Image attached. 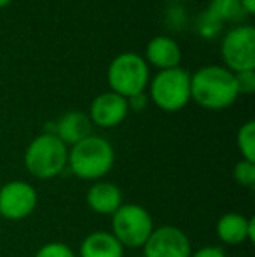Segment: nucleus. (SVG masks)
<instances>
[{
    "mask_svg": "<svg viewBox=\"0 0 255 257\" xmlns=\"http://www.w3.org/2000/svg\"><path fill=\"white\" fill-rule=\"evenodd\" d=\"M149 100L163 112H178L191 102V74L177 67L161 70L149 81Z\"/></svg>",
    "mask_w": 255,
    "mask_h": 257,
    "instance_id": "5",
    "label": "nucleus"
},
{
    "mask_svg": "<svg viewBox=\"0 0 255 257\" xmlns=\"http://www.w3.org/2000/svg\"><path fill=\"white\" fill-rule=\"evenodd\" d=\"M149 210L138 203H123L112 215V231L124 248H142L154 231Z\"/></svg>",
    "mask_w": 255,
    "mask_h": 257,
    "instance_id": "6",
    "label": "nucleus"
},
{
    "mask_svg": "<svg viewBox=\"0 0 255 257\" xmlns=\"http://www.w3.org/2000/svg\"><path fill=\"white\" fill-rule=\"evenodd\" d=\"M238 95H252L255 91V70H246L234 74Z\"/></svg>",
    "mask_w": 255,
    "mask_h": 257,
    "instance_id": "21",
    "label": "nucleus"
},
{
    "mask_svg": "<svg viewBox=\"0 0 255 257\" xmlns=\"http://www.w3.org/2000/svg\"><path fill=\"white\" fill-rule=\"evenodd\" d=\"M206 11L220 23H239L246 16L239 0H210Z\"/></svg>",
    "mask_w": 255,
    "mask_h": 257,
    "instance_id": "16",
    "label": "nucleus"
},
{
    "mask_svg": "<svg viewBox=\"0 0 255 257\" xmlns=\"http://www.w3.org/2000/svg\"><path fill=\"white\" fill-rule=\"evenodd\" d=\"M49 132L55 133L67 147H72L81 140L88 139L89 135H93V122L84 112L70 110L63 114Z\"/></svg>",
    "mask_w": 255,
    "mask_h": 257,
    "instance_id": "13",
    "label": "nucleus"
},
{
    "mask_svg": "<svg viewBox=\"0 0 255 257\" xmlns=\"http://www.w3.org/2000/svg\"><path fill=\"white\" fill-rule=\"evenodd\" d=\"M142 248L143 257H191L192 254L189 236L180 227L170 224L154 227Z\"/></svg>",
    "mask_w": 255,
    "mask_h": 257,
    "instance_id": "9",
    "label": "nucleus"
},
{
    "mask_svg": "<svg viewBox=\"0 0 255 257\" xmlns=\"http://www.w3.org/2000/svg\"><path fill=\"white\" fill-rule=\"evenodd\" d=\"M34 257H77V254L63 241H49L42 245Z\"/></svg>",
    "mask_w": 255,
    "mask_h": 257,
    "instance_id": "20",
    "label": "nucleus"
},
{
    "mask_svg": "<svg viewBox=\"0 0 255 257\" xmlns=\"http://www.w3.org/2000/svg\"><path fill=\"white\" fill-rule=\"evenodd\" d=\"M217 238L227 247L255 240V220L238 212H227L217 220Z\"/></svg>",
    "mask_w": 255,
    "mask_h": 257,
    "instance_id": "11",
    "label": "nucleus"
},
{
    "mask_svg": "<svg viewBox=\"0 0 255 257\" xmlns=\"http://www.w3.org/2000/svg\"><path fill=\"white\" fill-rule=\"evenodd\" d=\"M86 203L98 215H110L119 210L123 201V191L117 184L107 180H96L86 193Z\"/></svg>",
    "mask_w": 255,
    "mask_h": 257,
    "instance_id": "14",
    "label": "nucleus"
},
{
    "mask_svg": "<svg viewBox=\"0 0 255 257\" xmlns=\"http://www.w3.org/2000/svg\"><path fill=\"white\" fill-rule=\"evenodd\" d=\"M232 177H234L236 184L246 189H253L255 186V163L246 161V159H239L234 165L232 170Z\"/></svg>",
    "mask_w": 255,
    "mask_h": 257,
    "instance_id": "19",
    "label": "nucleus"
},
{
    "mask_svg": "<svg viewBox=\"0 0 255 257\" xmlns=\"http://www.w3.org/2000/svg\"><path fill=\"white\" fill-rule=\"evenodd\" d=\"M79 257H124V247L110 231H93L81 241Z\"/></svg>",
    "mask_w": 255,
    "mask_h": 257,
    "instance_id": "15",
    "label": "nucleus"
},
{
    "mask_svg": "<svg viewBox=\"0 0 255 257\" xmlns=\"http://www.w3.org/2000/svg\"><path fill=\"white\" fill-rule=\"evenodd\" d=\"M0 236H2V226H0Z\"/></svg>",
    "mask_w": 255,
    "mask_h": 257,
    "instance_id": "26",
    "label": "nucleus"
},
{
    "mask_svg": "<svg viewBox=\"0 0 255 257\" xmlns=\"http://www.w3.org/2000/svg\"><path fill=\"white\" fill-rule=\"evenodd\" d=\"M143 60L149 67H154L157 72L171 70L180 67L182 63V49L175 39L170 35H156L147 42Z\"/></svg>",
    "mask_w": 255,
    "mask_h": 257,
    "instance_id": "12",
    "label": "nucleus"
},
{
    "mask_svg": "<svg viewBox=\"0 0 255 257\" xmlns=\"http://www.w3.org/2000/svg\"><path fill=\"white\" fill-rule=\"evenodd\" d=\"M149 81L150 67L138 53L126 51L117 54L107 68V82L110 91L117 93L126 100L145 93Z\"/></svg>",
    "mask_w": 255,
    "mask_h": 257,
    "instance_id": "4",
    "label": "nucleus"
},
{
    "mask_svg": "<svg viewBox=\"0 0 255 257\" xmlns=\"http://www.w3.org/2000/svg\"><path fill=\"white\" fill-rule=\"evenodd\" d=\"M191 257H227L222 247L217 245H206V247H201L199 250L192 252Z\"/></svg>",
    "mask_w": 255,
    "mask_h": 257,
    "instance_id": "22",
    "label": "nucleus"
},
{
    "mask_svg": "<svg viewBox=\"0 0 255 257\" xmlns=\"http://www.w3.org/2000/svg\"><path fill=\"white\" fill-rule=\"evenodd\" d=\"M234 74L224 65H204L191 74V100L206 110H224L238 100Z\"/></svg>",
    "mask_w": 255,
    "mask_h": 257,
    "instance_id": "1",
    "label": "nucleus"
},
{
    "mask_svg": "<svg viewBox=\"0 0 255 257\" xmlns=\"http://www.w3.org/2000/svg\"><path fill=\"white\" fill-rule=\"evenodd\" d=\"M39 194L27 180H11L0 187V217L7 220H23L35 212Z\"/></svg>",
    "mask_w": 255,
    "mask_h": 257,
    "instance_id": "8",
    "label": "nucleus"
},
{
    "mask_svg": "<svg viewBox=\"0 0 255 257\" xmlns=\"http://www.w3.org/2000/svg\"><path fill=\"white\" fill-rule=\"evenodd\" d=\"M149 102H150L149 95H147V93H140V95H135V96H131V98H128V107H129V110L140 112L147 107Z\"/></svg>",
    "mask_w": 255,
    "mask_h": 257,
    "instance_id": "23",
    "label": "nucleus"
},
{
    "mask_svg": "<svg viewBox=\"0 0 255 257\" xmlns=\"http://www.w3.org/2000/svg\"><path fill=\"white\" fill-rule=\"evenodd\" d=\"M129 114L128 100L114 91H105L98 95L89 105L88 117L91 119L93 126L103 130H110L124 122Z\"/></svg>",
    "mask_w": 255,
    "mask_h": 257,
    "instance_id": "10",
    "label": "nucleus"
},
{
    "mask_svg": "<svg viewBox=\"0 0 255 257\" xmlns=\"http://www.w3.org/2000/svg\"><path fill=\"white\" fill-rule=\"evenodd\" d=\"M222 27H224V23H220V21H218L213 14L208 13L206 9L197 16L196 30L203 39H215L217 35H220Z\"/></svg>",
    "mask_w": 255,
    "mask_h": 257,
    "instance_id": "18",
    "label": "nucleus"
},
{
    "mask_svg": "<svg viewBox=\"0 0 255 257\" xmlns=\"http://www.w3.org/2000/svg\"><path fill=\"white\" fill-rule=\"evenodd\" d=\"M116 163V151L107 139L89 135L68 147L67 168L81 180H102Z\"/></svg>",
    "mask_w": 255,
    "mask_h": 257,
    "instance_id": "2",
    "label": "nucleus"
},
{
    "mask_svg": "<svg viewBox=\"0 0 255 257\" xmlns=\"http://www.w3.org/2000/svg\"><path fill=\"white\" fill-rule=\"evenodd\" d=\"M222 63L232 74L255 70V28L252 25H236L222 37Z\"/></svg>",
    "mask_w": 255,
    "mask_h": 257,
    "instance_id": "7",
    "label": "nucleus"
},
{
    "mask_svg": "<svg viewBox=\"0 0 255 257\" xmlns=\"http://www.w3.org/2000/svg\"><path fill=\"white\" fill-rule=\"evenodd\" d=\"M243 11H245L246 16H253L255 14V0H239Z\"/></svg>",
    "mask_w": 255,
    "mask_h": 257,
    "instance_id": "24",
    "label": "nucleus"
},
{
    "mask_svg": "<svg viewBox=\"0 0 255 257\" xmlns=\"http://www.w3.org/2000/svg\"><path fill=\"white\" fill-rule=\"evenodd\" d=\"M236 146L241 154V159L255 163V121H246L239 126L236 133Z\"/></svg>",
    "mask_w": 255,
    "mask_h": 257,
    "instance_id": "17",
    "label": "nucleus"
},
{
    "mask_svg": "<svg viewBox=\"0 0 255 257\" xmlns=\"http://www.w3.org/2000/svg\"><path fill=\"white\" fill-rule=\"evenodd\" d=\"M11 2H13V0H0V9H4V7H7Z\"/></svg>",
    "mask_w": 255,
    "mask_h": 257,
    "instance_id": "25",
    "label": "nucleus"
},
{
    "mask_svg": "<svg viewBox=\"0 0 255 257\" xmlns=\"http://www.w3.org/2000/svg\"><path fill=\"white\" fill-rule=\"evenodd\" d=\"M175 2H180V0H175Z\"/></svg>",
    "mask_w": 255,
    "mask_h": 257,
    "instance_id": "27",
    "label": "nucleus"
},
{
    "mask_svg": "<svg viewBox=\"0 0 255 257\" xmlns=\"http://www.w3.org/2000/svg\"><path fill=\"white\" fill-rule=\"evenodd\" d=\"M68 161V147L51 132L35 137L25 151V168L39 180H51L63 173Z\"/></svg>",
    "mask_w": 255,
    "mask_h": 257,
    "instance_id": "3",
    "label": "nucleus"
}]
</instances>
